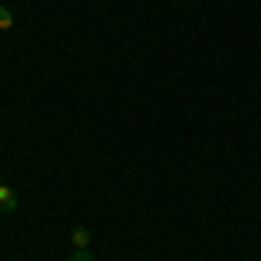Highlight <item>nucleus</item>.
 Returning a JSON list of instances; mask_svg holds the SVG:
<instances>
[{
	"mask_svg": "<svg viewBox=\"0 0 261 261\" xmlns=\"http://www.w3.org/2000/svg\"><path fill=\"white\" fill-rule=\"evenodd\" d=\"M14 209H18V192L0 181V213H14Z\"/></svg>",
	"mask_w": 261,
	"mask_h": 261,
	"instance_id": "1",
	"label": "nucleus"
},
{
	"mask_svg": "<svg viewBox=\"0 0 261 261\" xmlns=\"http://www.w3.org/2000/svg\"><path fill=\"white\" fill-rule=\"evenodd\" d=\"M73 247L77 251H91V230L87 226H77L73 230Z\"/></svg>",
	"mask_w": 261,
	"mask_h": 261,
	"instance_id": "2",
	"label": "nucleus"
},
{
	"mask_svg": "<svg viewBox=\"0 0 261 261\" xmlns=\"http://www.w3.org/2000/svg\"><path fill=\"white\" fill-rule=\"evenodd\" d=\"M7 28H14V14L7 7H0V32H7Z\"/></svg>",
	"mask_w": 261,
	"mask_h": 261,
	"instance_id": "3",
	"label": "nucleus"
},
{
	"mask_svg": "<svg viewBox=\"0 0 261 261\" xmlns=\"http://www.w3.org/2000/svg\"><path fill=\"white\" fill-rule=\"evenodd\" d=\"M70 261H94V254H91V251H77Z\"/></svg>",
	"mask_w": 261,
	"mask_h": 261,
	"instance_id": "4",
	"label": "nucleus"
}]
</instances>
